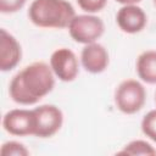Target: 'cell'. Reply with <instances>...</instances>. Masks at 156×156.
I'll return each instance as SVG.
<instances>
[{"label": "cell", "instance_id": "cell-1", "mask_svg": "<svg viewBox=\"0 0 156 156\" xmlns=\"http://www.w3.org/2000/svg\"><path fill=\"white\" fill-rule=\"evenodd\" d=\"M55 74L51 67L43 61H37L17 72L9 85L12 101L18 105H35L52 91Z\"/></svg>", "mask_w": 156, "mask_h": 156}, {"label": "cell", "instance_id": "cell-13", "mask_svg": "<svg viewBox=\"0 0 156 156\" xmlns=\"http://www.w3.org/2000/svg\"><path fill=\"white\" fill-rule=\"evenodd\" d=\"M141 130L145 136L156 143V108L149 111L141 119Z\"/></svg>", "mask_w": 156, "mask_h": 156}, {"label": "cell", "instance_id": "cell-7", "mask_svg": "<svg viewBox=\"0 0 156 156\" xmlns=\"http://www.w3.org/2000/svg\"><path fill=\"white\" fill-rule=\"evenodd\" d=\"M4 129L15 136L34 135L35 116L33 110L13 108L7 111L2 117Z\"/></svg>", "mask_w": 156, "mask_h": 156}, {"label": "cell", "instance_id": "cell-16", "mask_svg": "<svg viewBox=\"0 0 156 156\" xmlns=\"http://www.w3.org/2000/svg\"><path fill=\"white\" fill-rule=\"evenodd\" d=\"M27 0H0L1 13H15L23 9Z\"/></svg>", "mask_w": 156, "mask_h": 156}, {"label": "cell", "instance_id": "cell-12", "mask_svg": "<svg viewBox=\"0 0 156 156\" xmlns=\"http://www.w3.org/2000/svg\"><path fill=\"white\" fill-rule=\"evenodd\" d=\"M119 155H145V156H154L156 155V149L145 140H133L128 143L119 152Z\"/></svg>", "mask_w": 156, "mask_h": 156}, {"label": "cell", "instance_id": "cell-5", "mask_svg": "<svg viewBox=\"0 0 156 156\" xmlns=\"http://www.w3.org/2000/svg\"><path fill=\"white\" fill-rule=\"evenodd\" d=\"M33 111L35 116L34 136L41 139L51 138L61 129L63 124V113L57 106L45 104L33 108Z\"/></svg>", "mask_w": 156, "mask_h": 156}, {"label": "cell", "instance_id": "cell-14", "mask_svg": "<svg viewBox=\"0 0 156 156\" xmlns=\"http://www.w3.org/2000/svg\"><path fill=\"white\" fill-rule=\"evenodd\" d=\"M0 155L1 156H28L29 150L22 143L10 140L1 145Z\"/></svg>", "mask_w": 156, "mask_h": 156}, {"label": "cell", "instance_id": "cell-8", "mask_svg": "<svg viewBox=\"0 0 156 156\" xmlns=\"http://www.w3.org/2000/svg\"><path fill=\"white\" fill-rule=\"evenodd\" d=\"M116 22L122 32L135 34L145 28L147 16L138 5H123L116 13Z\"/></svg>", "mask_w": 156, "mask_h": 156}, {"label": "cell", "instance_id": "cell-17", "mask_svg": "<svg viewBox=\"0 0 156 156\" xmlns=\"http://www.w3.org/2000/svg\"><path fill=\"white\" fill-rule=\"evenodd\" d=\"M141 0H116V2L122 4V5H136Z\"/></svg>", "mask_w": 156, "mask_h": 156}, {"label": "cell", "instance_id": "cell-11", "mask_svg": "<svg viewBox=\"0 0 156 156\" xmlns=\"http://www.w3.org/2000/svg\"><path fill=\"white\" fill-rule=\"evenodd\" d=\"M135 67L138 77L143 82L156 84V50H146L141 52L136 58Z\"/></svg>", "mask_w": 156, "mask_h": 156}, {"label": "cell", "instance_id": "cell-2", "mask_svg": "<svg viewBox=\"0 0 156 156\" xmlns=\"http://www.w3.org/2000/svg\"><path fill=\"white\" fill-rule=\"evenodd\" d=\"M74 16V7L67 0H33L28 10L29 21L40 28H68Z\"/></svg>", "mask_w": 156, "mask_h": 156}, {"label": "cell", "instance_id": "cell-10", "mask_svg": "<svg viewBox=\"0 0 156 156\" xmlns=\"http://www.w3.org/2000/svg\"><path fill=\"white\" fill-rule=\"evenodd\" d=\"M80 62L87 72L99 74L107 68L110 63V56L106 48L95 41L91 44H87L82 49Z\"/></svg>", "mask_w": 156, "mask_h": 156}, {"label": "cell", "instance_id": "cell-4", "mask_svg": "<svg viewBox=\"0 0 156 156\" xmlns=\"http://www.w3.org/2000/svg\"><path fill=\"white\" fill-rule=\"evenodd\" d=\"M68 32L76 43L87 45L101 38L105 32V24L100 17L91 13L76 15L68 26Z\"/></svg>", "mask_w": 156, "mask_h": 156}, {"label": "cell", "instance_id": "cell-18", "mask_svg": "<svg viewBox=\"0 0 156 156\" xmlns=\"http://www.w3.org/2000/svg\"><path fill=\"white\" fill-rule=\"evenodd\" d=\"M154 4H155V6H156V0H154Z\"/></svg>", "mask_w": 156, "mask_h": 156}, {"label": "cell", "instance_id": "cell-19", "mask_svg": "<svg viewBox=\"0 0 156 156\" xmlns=\"http://www.w3.org/2000/svg\"><path fill=\"white\" fill-rule=\"evenodd\" d=\"M155 101H156V93H155Z\"/></svg>", "mask_w": 156, "mask_h": 156}, {"label": "cell", "instance_id": "cell-3", "mask_svg": "<svg viewBox=\"0 0 156 156\" xmlns=\"http://www.w3.org/2000/svg\"><path fill=\"white\" fill-rule=\"evenodd\" d=\"M115 105L124 115L139 112L146 101V90L144 85L135 79H126L119 83L115 90Z\"/></svg>", "mask_w": 156, "mask_h": 156}, {"label": "cell", "instance_id": "cell-15", "mask_svg": "<svg viewBox=\"0 0 156 156\" xmlns=\"http://www.w3.org/2000/svg\"><path fill=\"white\" fill-rule=\"evenodd\" d=\"M76 1L83 11L91 15L104 10V7L107 4V0H76Z\"/></svg>", "mask_w": 156, "mask_h": 156}, {"label": "cell", "instance_id": "cell-9", "mask_svg": "<svg viewBox=\"0 0 156 156\" xmlns=\"http://www.w3.org/2000/svg\"><path fill=\"white\" fill-rule=\"evenodd\" d=\"M22 58V49L17 39L5 28L0 29V69L12 71Z\"/></svg>", "mask_w": 156, "mask_h": 156}, {"label": "cell", "instance_id": "cell-6", "mask_svg": "<svg viewBox=\"0 0 156 156\" xmlns=\"http://www.w3.org/2000/svg\"><path fill=\"white\" fill-rule=\"evenodd\" d=\"M50 67L55 77L66 83L73 82L79 73L78 58L68 48H60L51 54Z\"/></svg>", "mask_w": 156, "mask_h": 156}]
</instances>
